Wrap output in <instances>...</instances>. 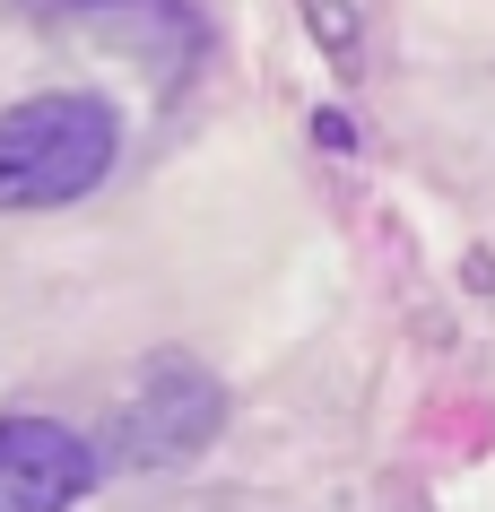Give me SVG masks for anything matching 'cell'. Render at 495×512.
Returning <instances> with one entry per match:
<instances>
[{"label": "cell", "mask_w": 495, "mask_h": 512, "mask_svg": "<svg viewBox=\"0 0 495 512\" xmlns=\"http://www.w3.org/2000/svg\"><path fill=\"white\" fill-rule=\"evenodd\" d=\"M122 157V122L105 96H18L0 105V217L18 209H70L113 174Z\"/></svg>", "instance_id": "cell-1"}, {"label": "cell", "mask_w": 495, "mask_h": 512, "mask_svg": "<svg viewBox=\"0 0 495 512\" xmlns=\"http://www.w3.org/2000/svg\"><path fill=\"white\" fill-rule=\"evenodd\" d=\"M218 434H226V382L192 356H157L122 408V452L139 469H192Z\"/></svg>", "instance_id": "cell-2"}, {"label": "cell", "mask_w": 495, "mask_h": 512, "mask_svg": "<svg viewBox=\"0 0 495 512\" xmlns=\"http://www.w3.org/2000/svg\"><path fill=\"white\" fill-rule=\"evenodd\" d=\"M35 27L53 35H87L122 61H174L192 70V53H209V27H200L192 0H18Z\"/></svg>", "instance_id": "cell-3"}, {"label": "cell", "mask_w": 495, "mask_h": 512, "mask_svg": "<svg viewBox=\"0 0 495 512\" xmlns=\"http://www.w3.org/2000/svg\"><path fill=\"white\" fill-rule=\"evenodd\" d=\"M96 495V452L61 417H0V512H79Z\"/></svg>", "instance_id": "cell-4"}, {"label": "cell", "mask_w": 495, "mask_h": 512, "mask_svg": "<svg viewBox=\"0 0 495 512\" xmlns=\"http://www.w3.org/2000/svg\"><path fill=\"white\" fill-rule=\"evenodd\" d=\"M296 9H304L313 44H322L339 70H365V18H357V0H296Z\"/></svg>", "instance_id": "cell-5"}]
</instances>
